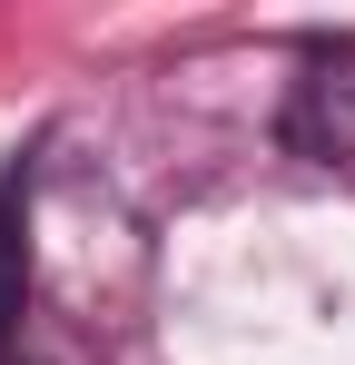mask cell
Wrapping results in <instances>:
<instances>
[{"mask_svg": "<svg viewBox=\"0 0 355 365\" xmlns=\"http://www.w3.org/2000/svg\"><path fill=\"white\" fill-rule=\"evenodd\" d=\"M20 287H30V227H20V178L0 187V346L20 326Z\"/></svg>", "mask_w": 355, "mask_h": 365, "instance_id": "cell-2", "label": "cell"}, {"mask_svg": "<svg viewBox=\"0 0 355 365\" xmlns=\"http://www.w3.org/2000/svg\"><path fill=\"white\" fill-rule=\"evenodd\" d=\"M287 138L306 158H355V50H306L296 69V99H287Z\"/></svg>", "mask_w": 355, "mask_h": 365, "instance_id": "cell-1", "label": "cell"}]
</instances>
